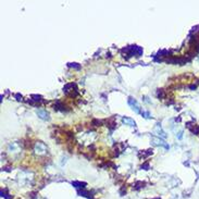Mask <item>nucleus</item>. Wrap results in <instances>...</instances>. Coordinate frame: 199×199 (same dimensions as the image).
<instances>
[{"label": "nucleus", "instance_id": "obj_1", "mask_svg": "<svg viewBox=\"0 0 199 199\" xmlns=\"http://www.w3.org/2000/svg\"><path fill=\"white\" fill-rule=\"evenodd\" d=\"M127 104H128V106L132 108V110L134 112H136V113H142V111H140V106H139V104L137 102L136 99L130 97L128 100H127Z\"/></svg>", "mask_w": 199, "mask_h": 199}, {"label": "nucleus", "instance_id": "obj_2", "mask_svg": "<svg viewBox=\"0 0 199 199\" xmlns=\"http://www.w3.org/2000/svg\"><path fill=\"white\" fill-rule=\"evenodd\" d=\"M34 151L36 155H44V153H46V151H47L46 145L42 142H37L35 144Z\"/></svg>", "mask_w": 199, "mask_h": 199}, {"label": "nucleus", "instance_id": "obj_3", "mask_svg": "<svg viewBox=\"0 0 199 199\" xmlns=\"http://www.w3.org/2000/svg\"><path fill=\"white\" fill-rule=\"evenodd\" d=\"M153 133H156L157 135H159L160 137L162 138H167V134H165V132L162 130V127H161V124H156V126H155V130H153Z\"/></svg>", "mask_w": 199, "mask_h": 199}, {"label": "nucleus", "instance_id": "obj_4", "mask_svg": "<svg viewBox=\"0 0 199 199\" xmlns=\"http://www.w3.org/2000/svg\"><path fill=\"white\" fill-rule=\"evenodd\" d=\"M36 113H37V115H38L39 119L45 120V121H48V120L50 119L49 113H48V112H47L46 110H42V109H39V110H37V111H36Z\"/></svg>", "mask_w": 199, "mask_h": 199}, {"label": "nucleus", "instance_id": "obj_5", "mask_svg": "<svg viewBox=\"0 0 199 199\" xmlns=\"http://www.w3.org/2000/svg\"><path fill=\"white\" fill-rule=\"evenodd\" d=\"M152 143L155 144V145L157 146H161V147H164L165 149H169L170 148V146L167 144V143L164 142V140H162L161 138H157V137H153L152 138Z\"/></svg>", "mask_w": 199, "mask_h": 199}, {"label": "nucleus", "instance_id": "obj_6", "mask_svg": "<svg viewBox=\"0 0 199 199\" xmlns=\"http://www.w3.org/2000/svg\"><path fill=\"white\" fill-rule=\"evenodd\" d=\"M20 149H21V147L18 143H12L8 146V150L10 152H19Z\"/></svg>", "mask_w": 199, "mask_h": 199}, {"label": "nucleus", "instance_id": "obj_7", "mask_svg": "<svg viewBox=\"0 0 199 199\" xmlns=\"http://www.w3.org/2000/svg\"><path fill=\"white\" fill-rule=\"evenodd\" d=\"M122 122H123V124H125V125H128V126H132V127L136 126V122H135L133 119H131V118H123Z\"/></svg>", "mask_w": 199, "mask_h": 199}, {"label": "nucleus", "instance_id": "obj_8", "mask_svg": "<svg viewBox=\"0 0 199 199\" xmlns=\"http://www.w3.org/2000/svg\"><path fill=\"white\" fill-rule=\"evenodd\" d=\"M69 66H71V68H74V69H76V70L80 69V65H78L77 63H69Z\"/></svg>", "mask_w": 199, "mask_h": 199}, {"label": "nucleus", "instance_id": "obj_9", "mask_svg": "<svg viewBox=\"0 0 199 199\" xmlns=\"http://www.w3.org/2000/svg\"><path fill=\"white\" fill-rule=\"evenodd\" d=\"M142 114L144 115V116H145L146 119H149V118H150V113H149V112H145V111H143V112H142Z\"/></svg>", "mask_w": 199, "mask_h": 199}, {"label": "nucleus", "instance_id": "obj_10", "mask_svg": "<svg viewBox=\"0 0 199 199\" xmlns=\"http://www.w3.org/2000/svg\"><path fill=\"white\" fill-rule=\"evenodd\" d=\"M176 137L179 138V139H182V137H183V132L180 131V132H179V135H176Z\"/></svg>", "mask_w": 199, "mask_h": 199}]
</instances>
